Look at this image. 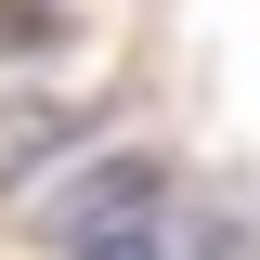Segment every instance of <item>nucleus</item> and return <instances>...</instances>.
I'll return each mask as SVG.
<instances>
[{
	"mask_svg": "<svg viewBox=\"0 0 260 260\" xmlns=\"http://www.w3.org/2000/svg\"><path fill=\"white\" fill-rule=\"evenodd\" d=\"M65 260H221V221H208V208H130V221H91L78 234V247Z\"/></svg>",
	"mask_w": 260,
	"mask_h": 260,
	"instance_id": "nucleus-1",
	"label": "nucleus"
},
{
	"mask_svg": "<svg viewBox=\"0 0 260 260\" xmlns=\"http://www.w3.org/2000/svg\"><path fill=\"white\" fill-rule=\"evenodd\" d=\"M65 130H78L65 104H13V117H0V182H13V169H39V156L65 143Z\"/></svg>",
	"mask_w": 260,
	"mask_h": 260,
	"instance_id": "nucleus-2",
	"label": "nucleus"
}]
</instances>
